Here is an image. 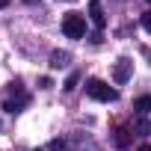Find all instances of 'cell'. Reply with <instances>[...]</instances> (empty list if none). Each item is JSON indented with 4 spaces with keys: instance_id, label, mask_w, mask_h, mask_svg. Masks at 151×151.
Instances as JSON below:
<instances>
[{
    "instance_id": "obj_1",
    "label": "cell",
    "mask_w": 151,
    "mask_h": 151,
    "mask_svg": "<svg viewBox=\"0 0 151 151\" xmlns=\"http://www.w3.org/2000/svg\"><path fill=\"white\" fill-rule=\"evenodd\" d=\"M86 95H89L92 101H104V104H110V101H116V98H119V92H116L110 83L98 80V77L86 80Z\"/></svg>"
},
{
    "instance_id": "obj_2",
    "label": "cell",
    "mask_w": 151,
    "mask_h": 151,
    "mask_svg": "<svg viewBox=\"0 0 151 151\" xmlns=\"http://www.w3.org/2000/svg\"><path fill=\"white\" fill-rule=\"evenodd\" d=\"M62 33H65L68 39H83V36H86V18H83L80 12L62 15Z\"/></svg>"
},
{
    "instance_id": "obj_3",
    "label": "cell",
    "mask_w": 151,
    "mask_h": 151,
    "mask_svg": "<svg viewBox=\"0 0 151 151\" xmlns=\"http://www.w3.org/2000/svg\"><path fill=\"white\" fill-rule=\"evenodd\" d=\"M130 65H133V62H127V59H119V62H116V68H113V80H116V83H124V80L130 77Z\"/></svg>"
},
{
    "instance_id": "obj_4",
    "label": "cell",
    "mask_w": 151,
    "mask_h": 151,
    "mask_svg": "<svg viewBox=\"0 0 151 151\" xmlns=\"http://www.w3.org/2000/svg\"><path fill=\"white\" fill-rule=\"evenodd\" d=\"M89 18H92V24H95L98 30L107 24V18H104V12H101V3H98V0H92V3H89Z\"/></svg>"
},
{
    "instance_id": "obj_5",
    "label": "cell",
    "mask_w": 151,
    "mask_h": 151,
    "mask_svg": "<svg viewBox=\"0 0 151 151\" xmlns=\"http://www.w3.org/2000/svg\"><path fill=\"white\" fill-rule=\"evenodd\" d=\"M133 110H136L139 116H145V113L151 110V95H142V98H136V104H133Z\"/></svg>"
},
{
    "instance_id": "obj_6",
    "label": "cell",
    "mask_w": 151,
    "mask_h": 151,
    "mask_svg": "<svg viewBox=\"0 0 151 151\" xmlns=\"http://www.w3.org/2000/svg\"><path fill=\"white\" fill-rule=\"evenodd\" d=\"M68 59H71V56H68L65 50H53V56H50V65H53V68H62Z\"/></svg>"
},
{
    "instance_id": "obj_7",
    "label": "cell",
    "mask_w": 151,
    "mask_h": 151,
    "mask_svg": "<svg viewBox=\"0 0 151 151\" xmlns=\"http://www.w3.org/2000/svg\"><path fill=\"white\" fill-rule=\"evenodd\" d=\"M136 130H139V133H151V122H148V119H142V122L136 124Z\"/></svg>"
},
{
    "instance_id": "obj_8",
    "label": "cell",
    "mask_w": 151,
    "mask_h": 151,
    "mask_svg": "<svg viewBox=\"0 0 151 151\" xmlns=\"http://www.w3.org/2000/svg\"><path fill=\"white\" fill-rule=\"evenodd\" d=\"M116 142H119V145H127V130H124V127L119 130V136H116Z\"/></svg>"
},
{
    "instance_id": "obj_9",
    "label": "cell",
    "mask_w": 151,
    "mask_h": 151,
    "mask_svg": "<svg viewBox=\"0 0 151 151\" xmlns=\"http://www.w3.org/2000/svg\"><path fill=\"white\" fill-rule=\"evenodd\" d=\"M142 27H145V30H148V33H151V9H148V12H145V15H142Z\"/></svg>"
},
{
    "instance_id": "obj_10",
    "label": "cell",
    "mask_w": 151,
    "mask_h": 151,
    "mask_svg": "<svg viewBox=\"0 0 151 151\" xmlns=\"http://www.w3.org/2000/svg\"><path fill=\"white\" fill-rule=\"evenodd\" d=\"M74 86H77V74H71V77H68V80H65V89H68V92H71V89H74Z\"/></svg>"
},
{
    "instance_id": "obj_11",
    "label": "cell",
    "mask_w": 151,
    "mask_h": 151,
    "mask_svg": "<svg viewBox=\"0 0 151 151\" xmlns=\"http://www.w3.org/2000/svg\"><path fill=\"white\" fill-rule=\"evenodd\" d=\"M136 151H151V145H139V148H136Z\"/></svg>"
},
{
    "instance_id": "obj_12",
    "label": "cell",
    "mask_w": 151,
    "mask_h": 151,
    "mask_svg": "<svg viewBox=\"0 0 151 151\" xmlns=\"http://www.w3.org/2000/svg\"><path fill=\"white\" fill-rule=\"evenodd\" d=\"M3 6H9V0H0V9H3Z\"/></svg>"
},
{
    "instance_id": "obj_13",
    "label": "cell",
    "mask_w": 151,
    "mask_h": 151,
    "mask_svg": "<svg viewBox=\"0 0 151 151\" xmlns=\"http://www.w3.org/2000/svg\"><path fill=\"white\" fill-rule=\"evenodd\" d=\"M24 3H36V0H24Z\"/></svg>"
},
{
    "instance_id": "obj_14",
    "label": "cell",
    "mask_w": 151,
    "mask_h": 151,
    "mask_svg": "<svg viewBox=\"0 0 151 151\" xmlns=\"http://www.w3.org/2000/svg\"><path fill=\"white\" fill-rule=\"evenodd\" d=\"M36 151H42V148H36Z\"/></svg>"
},
{
    "instance_id": "obj_15",
    "label": "cell",
    "mask_w": 151,
    "mask_h": 151,
    "mask_svg": "<svg viewBox=\"0 0 151 151\" xmlns=\"http://www.w3.org/2000/svg\"><path fill=\"white\" fill-rule=\"evenodd\" d=\"M148 3H151V0H148Z\"/></svg>"
}]
</instances>
